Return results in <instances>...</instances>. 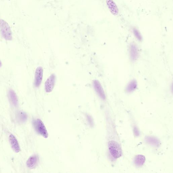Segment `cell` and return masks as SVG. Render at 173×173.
Instances as JSON below:
<instances>
[{
    "label": "cell",
    "mask_w": 173,
    "mask_h": 173,
    "mask_svg": "<svg viewBox=\"0 0 173 173\" xmlns=\"http://www.w3.org/2000/svg\"><path fill=\"white\" fill-rule=\"evenodd\" d=\"M0 30L2 37L7 40L12 39V31L9 24L5 20L0 19Z\"/></svg>",
    "instance_id": "obj_1"
},
{
    "label": "cell",
    "mask_w": 173,
    "mask_h": 173,
    "mask_svg": "<svg viewBox=\"0 0 173 173\" xmlns=\"http://www.w3.org/2000/svg\"><path fill=\"white\" fill-rule=\"evenodd\" d=\"M109 150L112 156L115 159L122 156V151L119 144L114 141H110L108 144Z\"/></svg>",
    "instance_id": "obj_2"
},
{
    "label": "cell",
    "mask_w": 173,
    "mask_h": 173,
    "mask_svg": "<svg viewBox=\"0 0 173 173\" xmlns=\"http://www.w3.org/2000/svg\"><path fill=\"white\" fill-rule=\"evenodd\" d=\"M33 125L37 133L45 138L48 137V135L46 127L42 121L37 119L33 121Z\"/></svg>",
    "instance_id": "obj_3"
},
{
    "label": "cell",
    "mask_w": 173,
    "mask_h": 173,
    "mask_svg": "<svg viewBox=\"0 0 173 173\" xmlns=\"http://www.w3.org/2000/svg\"><path fill=\"white\" fill-rule=\"evenodd\" d=\"M56 77L54 74H51L48 78L45 84V89L47 93L53 91L56 82Z\"/></svg>",
    "instance_id": "obj_4"
},
{
    "label": "cell",
    "mask_w": 173,
    "mask_h": 173,
    "mask_svg": "<svg viewBox=\"0 0 173 173\" xmlns=\"http://www.w3.org/2000/svg\"><path fill=\"white\" fill-rule=\"evenodd\" d=\"M43 70L42 67H38L35 71L34 76V85L36 87H38L42 82L43 77Z\"/></svg>",
    "instance_id": "obj_5"
},
{
    "label": "cell",
    "mask_w": 173,
    "mask_h": 173,
    "mask_svg": "<svg viewBox=\"0 0 173 173\" xmlns=\"http://www.w3.org/2000/svg\"><path fill=\"white\" fill-rule=\"evenodd\" d=\"M93 86L95 91L100 97L103 99H105V93L100 82L98 80H94L93 82Z\"/></svg>",
    "instance_id": "obj_6"
},
{
    "label": "cell",
    "mask_w": 173,
    "mask_h": 173,
    "mask_svg": "<svg viewBox=\"0 0 173 173\" xmlns=\"http://www.w3.org/2000/svg\"><path fill=\"white\" fill-rule=\"evenodd\" d=\"M9 140L12 149L16 153L20 151V148L18 141L16 138L13 134L9 136Z\"/></svg>",
    "instance_id": "obj_7"
},
{
    "label": "cell",
    "mask_w": 173,
    "mask_h": 173,
    "mask_svg": "<svg viewBox=\"0 0 173 173\" xmlns=\"http://www.w3.org/2000/svg\"><path fill=\"white\" fill-rule=\"evenodd\" d=\"M106 3L111 13L115 16L118 14L119 10L116 3L113 0H107Z\"/></svg>",
    "instance_id": "obj_8"
},
{
    "label": "cell",
    "mask_w": 173,
    "mask_h": 173,
    "mask_svg": "<svg viewBox=\"0 0 173 173\" xmlns=\"http://www.w3.org/2000/svg\"><path fill=\"white\" fill-rule=\"evenodd\" d=\"M38 157L36 155H34L30 156L26 162V165L27 167L30 169H33L37 165Z\"/></svg>",
    "instance_id": "obj_9"
},
{
    "label": "cell",
    "mask_w": 173,
    "mask_h": 173,
    "mask_svg": "<svg viewBox=\"0 0 173 173\" xmlns=\"http://www.w3.org/2000/svg\"><path fill=\"white\" fill-rule=\"evenodd\" d=\"M8 97L9 101L14 106L16 107L18 105V98L15 91L12 89H10L8 92Z\"/></svg>",
    "instance_id": "obj_10"
},
{
    "label": "cell",
    "mask_w": 173,
    "mask_h": 173,
    "mask_svg": "<svg viewBox=\"0 0 173 173\" xmlns=\"http://www.w3.org/2000/svg\"><path fill=\"white\" fill-rule=\"evenodd\" d=\"M130 55L131 60L133 61L137 59L139 55L138 48L134 43L131 44L130 45Z\"/></svg>",
    "instance_id": "obj_11"
},
{
    "label": "cell",
    "mask_w": 173,
    "mask_h": 173,
    "mask_svg": "<svg viewBox=\"0 0 173 173\" xmlns=\"http://www.w3.org/2000/svg\"><path fill=\"white\" fill-rule=\"evenodd\" d=\"M145 161L144 155H136L134 159V163L137 167H140L143 166Z\"/></svg>",
    "instance_id": "obj_12"
},
{
    "label": "cell",
    "mask_w": 173,
    "mask_h": 173,
    "mask_svg": "<svg viewBox=\"0 0 173 173\" xmlns=\"http://www.w3.org/2000/svg\"><path fill=\"white\" fill-rule=\"evenodd\" d=\"M137 86V82L135 79L131 81L127 86L126 91L127 92L131 93L136 89Z\"/></svg>",
    "instance_id": "obj_13"
},
{
    "label": "cell",
    "mask_w": 173,
    "mask_h": 173,
    "mask_svg": "<svg viewBox=\"0 0 173 173\" xmlns=\"http://www.w3.org/2000/svg\"><path fill=\"white\" fill-rule=\"evenodd\" d=\"M17 117L19 122L21 123L25 122L27 119L26 113L23 111H19L17 113Z\"/></svg>",
    "instance_id": "obj_14"
},
{
    "label": "cell",
    "mask_w": 173,
    "mask_h": 173,
    "mask_svg": "<svg viewBox=\"0 0 173 173\" xmlns=\"http://www.w3.org/2000/svg\"><path fill=\"white\" fill-rule=\"evenodd\" d=\"M133 31L134 35L138 40L141 41L142 39V36L139 31L136 29H134Z\"/></svg>",
    "instance_id": "obj_15"
},
{
    "label": "cell",
    "mask_w": 173,
    "mask_h": 173,
    "mask_svg": "<svg viewBox=\"0 0 173 173\" xmlns=\"http://www.w3.org/2000/svg\"><path fill=\"white\" fill-rule=\"evenodd\" d=\"M2 66V63L1 60H0V67H1Z\"/></svg>",
    "instance_id": "obj_16"
}]
</instances>
